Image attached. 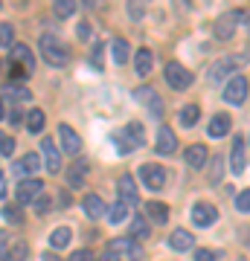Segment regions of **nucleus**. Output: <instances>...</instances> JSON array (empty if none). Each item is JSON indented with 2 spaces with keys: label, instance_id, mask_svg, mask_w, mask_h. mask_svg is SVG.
<instances>
[{
  "label": "nucleus",
  "instance_id": "obj_13",
  "mask_svg": "<svg viewBox=\"0 0 250 261\" xmlns=\"http://www.w3.org/2000/svg\"><path fill=\"white\" fill-rule=\"evenodd\" d=\"M82 209H84V215H87L90 221H99V218H102V215L108 212V209H105V203H102V197L93 195V192L82 197Z\"/></svg>",
  "mask_w": 250,
  "mask_h": 261
},
{
  "label": "nucleus",
  "instance_id": "obj_31",
  "mask_svg": "<svg viewBox=\"0 0 250 261\" xmlns=\"http://www.w3.org/2000/svg\"><path fill=\"white\" fill-rule=\"evenodd\" d=\"M15 47V29L9 23H0V49H12Z\"/></svg>",
  "mask_w": 250,
  "mask_h": 261
},
{
  "label": "nucleus",
  "instance_id": "obj_18",
  "mask_svg": "<svg viewBox=\"0 0 250 261\" xmlns=\"http://www.w3.org/2000/svg\"><path fill=\"white\" fill-rule=\"evenodd\" d=\"M207 148L204 145H189V148L184 151V160H186V166L189 168H204L207 166Z\"/></svg>",
  "mask_w": 250,
  "mask_h": 261
},
{
  "label": "nucleus",
  "instance_id": "obj_25",
  "mask_svg": "<svg viewBox=\"0 0 250 261\" xmlns=\"http://www.w3.org/2000/svg\"><path fill=\"white\" fill-rule=\"evenodd\" d=\"M137 75H148V70H151V64H154V56H151V49H137Z\"/></svg>",
  "mask_w": 250,
  "mask_h": 261
},
{
  "label": "nucleus",
  "instance_id": "obj_16",
  "mask_svg": "<svg viewBox=\"0 0 250 261\" xmlns=\"http://www.w3.org/2000/svg\"><path fill=\"white\" fill-rule=\"evenodd\" d=\"M169 247L175 252H186L195 247V235H189L186 229H175V232L169 235Z\"/></svg>",
  "mask_w": 250,
  "mask_h": 261
},
{
  "label": "nucleus",
  "instance_id": "obj_22",
  "mask_svg": "<svg viewBox=\"0 0 250 261\" xmlns=\"http://www.w3.org/2000/svg\"><path fill=\"white\" fill-rule=\"evenodd\" d=\"M146 212H148V218H151L154 224H166V221H169V206L160 203V200H151V203H146Z\"/></svg>",
  "mask_w": 250,
  "mask_h": 261
},
{
  "label": "nucleus",
  "instance_id": "obj_32",
  "mask_svg": "<svg viewBox=\"0 0 250 261\" xmlns=\"http://www.w3.org/2000/svg\"><path fill=\"white\" fill-rule=\"evenodd\" d=\"M3 218L12 221V224H24V215H20V206L18 203H6V206H3Z\"/></svg>",
  "mask_w": 250,
  "mask_h": 261
},
{
  "label": "nucleus",
  "instance_id": "obj_20",
  "mask_svg": "<svg viewBox=\"0 0 250 261\" xmlns=\"http://www.w3.org/2000/svg\"><path fill=\"white\" fill-rule=\"evenodd\" d=\"M137 99H140V102H146V105H151V116H154V119H160V116H163V105H160L157 93H154L151 87H140Z\"/></svg>",
  "mask_w": 250,
  "mask_h": 261
},
{
  "label": "nucleus",
  "instance_id": "obj_30",
  "mask_svg": "<svg viewBox=\"0 0 250 261\" xmlns=\"http://www.w3.org/2000/svg\"><path fill=\"white\" fill-rule=\"evenodd\" d=\"M76 9H79V3H73V0H56V3H53L56 18H70Z\"/></svg>",
  "mask_w": 250,
  "mask_h": 261
},
{
  "label": "nucleus",
  "instance_id": "obj_35",
  "mask_svg": "<svg viewBox=\"0 0 250 261\" xmlns=\"http://www.w3.org/2000/svg\"><path fill=\"white\" fill-rule=\"evenodd\" d=\"M236 209L239 212H250V189H241L236 195Z\"/></svg>",
  "mask_w": 250,
  "mask_h": 261
},
{
  "label": "nucleus",
  "instance_id": "obj_26",
  "mask_svg": "<svg viewBox=\"0 0 250 261\" xmlns=\"http://www.w3.org/2000/svg\"><path fill=\"white\" fill-rule=\"evenodd\" d=\"M198 116H201V108L198 105H184L180 108V125L184 128H192L195 122H198Z\"/></svg>",
  "mask_w": 250,
  "mask_h": 261
},
{
  "label": "nucleus",
  "instance_id": "obj_4",
  "mask_svg": "<svg viewBox=\"0 0 250 261\" xmlns=\"http://www.w3.org/2000/svg\"><path fill=\"white\" fill-rule=\"evenodd\" d=\"M41 195H44V183H41L38 177H24L18 183V189H15V200H18V206H32Z\"/></svg>",
  "mask_w": 250,
  "mask_h": 261
},
{
  "label": "nucleus",
  "instance_id": "obj_41",
  "mask_svg": "<svg viewBox=\"0 0 250 261\" xmlns=\"http://www.w3.org/2000/svg\"><path fill=\"white\" fill-rule=\"evenodd\" d=\"M6 90H9V96H12V99H15V102H20V99H27V90H24V87H12V84H9V87H6Z\"/></svg>",
  "mask_w": 250,
  "mask_h": 261
},
{
  "label": "nucleus",
  "instance_id": "obj_12",
  "mask_svg": "<svg viewBox=\"0 0 250 261\" xmlns=\"http://www.w3.org/2000/svg\"><path fill=\"white\" fill-rule=\"evenodd\" d=\"M9 58L12 61H20V67H24L27 73L35 70V56H32V49H29L27 44H15V47L9 49Z\"/></svg>",
  "mask_w": 250,
  "mask_h": 261
},
{
  "label": "nucleus",
  "instance_id": "obj_11",
  "mask_svg": "<svg viewBox=\"0 0 250 261\" xmlns=\"http://www.w3.org/2000/svg\"><path fill=\"white\" fill-rule=\"evenodd\" d=\"M58 137H61V148H64L67 154H79V151H82V137H79L70 125H58Z\"/></svg>",
  "mask_w": 250,
  "mask_h": 261
},
{
  "label": "nucleus",
  "instance_id": "obj_5",
  "mask_svg": "<svg viewBox=\"0 0 250 261\" xmlns=\"http://www.w3.org/2000/svg\"><path fill=\"white\" fill-rule=\"evenodd\" d=\"M241 20H244V12H239V9L224 12L221 18L215 20V38H221V41H230V38L236 35V29L241 27Z\"/></svg>",
  "mask_w": 250,
  "mask_h": 261
},
{
  "label": "nucleus",
  "instance_id": "obj_43",
  "mask_svg": "<svg viewBox=\"0 0 250 261\" xmlns=\"http://www.w3.org/2000/svg\"><path fill=\"white\" fill-rule=\"evenodd\" d=\"M76 35L82 38V41L84 38H90V23H79V27H76Z\"/></svg>",
  "mask_w": 250,
  "mask_h": 261
},
{
  "label": "nucleus",
  "instance_id": "obj_15",
  "mask_svg": "<svg viewBox=\"0 0 250 261\" xmlns=\"http://www.w3.org/2000/svg\"><path fill=\"white\" fill-rule=\"evenodd\" d=\"M117 189H120L122 203H128V206L137 203V186H134V177H131V174H122V177L117 180Z\"/></svg>",
  "mask_w": 250,
  "mask_h": 261
},
{
  "label": "nucleus",
  "instance_id": "obj_34",
  "mask_svg": "<svg viewBox=\"0 0 250 261\" xmlns=\"http://www.w3.org/2000/svg\"><path fill=\"white\" fill-rule=\"evenodd\" d=\"M84 171H87V168L82 166V163H76L73 168H70V171H67V180H70V186H82V180H84Z\"/></svg>",
  "mask_w": 250,
  "mask_h": 261
},
{
  "label": "nucleus",
  "instance_id": "obj_14",
  "mask_svg": "<svg viewBox=\"0 0 250 261\" xmlns=\"http://www.w3.org/2000/svg\"><path fill=\"white\" fill-rule=\"evenodd\" d=\"M157 154H172V151L177 148V137H175V130L172 128H166V125H160V130H157Z\"/></svg>",
  "mask_w": 250,
  "mask_h": 261
},
{
  "label": "nucleus",
  "instance_id": "obj_8",
  "mask_svg": "<svg viewBox=\"0 0 250 261\" xmlns=\"http://www.w3.org/2000/svg\"><path fill=\"white\" fill-rule=\"evenodd\" d=\"M247 99V79L244 75H233L227 87H224V102L227 105H241Z\"/></svg>",
  "mask_w": 250,
  "mask_h": 261
},
{
  "label": "nucleus",
  "instance_id": "obj_7",
  "mask_svg": "<svg viewBox=\"0 0 250 261\" xmlns=\"http://www.w3.org/2000/svg\"><path fill=\"white\" fill-rule=\"evenodd\" d=\"M166 82H169V87H172V90H186V87L192 84V73H189L184 64L169 61V64H166Z\"/></svg>",
  "mask_w": 250,
  "mask_h": 261
},
{
  "label": "nucleus",
  "instance_id": "obj_21",
  "mask_svg": "<svg viewBox=\"0 0 250 261\" xmlns=\"http://www.w3.org/2000/svg\"><path fill=\"white\" fill-rule=\"evenodd\" d=\"M38 168H41V160H38L35 151H29V154H24V157H20V163L15 166V171H18V174H32V177H35Z\"/></svg>",
  "mask_w": 250,
  "mask_h": 261
},
{
  "label": "nucleus",
  "instance_id": "obj_9",
  "mask_svg": "<svg viewBox=\"0 0 250 261\" xmlns=\"http://www.w3.org/2000/svg\"><path fill=\"white\" fill-rule=\"evenodd\" d=\"M189 218H192V224L195 226H213L215 221H218V209H215L213 203H195L192 206V212H189Z\"/></svg>",
  "mask_w": 250,
  "mask_h": 261
},
{
  "label": "nucleus",
  "instance_id": "obj_44",
  "mask_svg": "<svg viewBox=\"0 0 250 261\" xmlns=\"http://www.w3.org/2000/svg\"><path fill=\"white\" fill-rule=\"evenodd\" d=\"M96 261H122V255H117V252H111V250H105L102 258H96Z\"/></svg>",
  "mask_w": 250,
  "mask_h": 261
},
{
  "label": "nucleus",
  "instance_id": "obj_10",
  "mask_svg": "<svg viewBox=\"0 0 250 261\" xmlns=\"http://www.w3.org/2000/svg\"><path fill=\"white\" fill-rule=\"evenodd\" d=\"M41 151H44V168L47 171H61V151H58L56 140H50V137H44L41 140Z\"/></svg>",
  "mask_w": 250,
  "mask_h": 261
},
{
  "label": "nucleus",
  "instance_id": "obj_24",
  "mask_svg": "<svg viewBox=\"0 0 250 261\" xmlns=\"http://www.w3.org/2000/svg\"><path fill=\"white\" fill-rule=\"evenodd\" d=\"M70 238H73V232H70L67 226H58V229H53V235H50V247H53V250H64L67 244H70Z\"/></svg>",
  "mask_w": 250,
  "mask_h": 261
},
{
  "label": "nucleus",
  "instance_id": "obj_28",
  "mask_svg": "<svg viewBox=\"0 0 250 261\" xmlns=\"http://www.w3.org/2000/svg\"><path fill=\"white\" fill-rule=\"evenodd\" d=\"M131 238H134V241L148 238V221L143 215H134V221H131Z\"/></svg>",
  "mask_w": 250,
  "mask_h": 261
},
{
  "label": "nucleus",
  "instance_id": "obj_40",
  "mask_svg": "<svg viewBox=\"0 0 250 261\" xmlns=\"http://www.w3.org/2000/svg\"><path fill=\"white\" fill-rule=\"evenodd\" d=\"M195 261H215V252L201 247V250H195Z\"/></svg>",
  "mask_w": 250,
  "mask_h": 261
},
{
  "label": "nucleus",
  "instance_id": "obj_39",
  "mask_svg": "<svg viewBox=\"0 0 250 261\" xmlns=\"http://www.w3.org/2000/svg\"><path fill=\"white\" fill-rule=\"evenodd\" d=\"M67 261H96V258H93V252H90V250H76Z\"/></svg>",
  "mask_w": 250,
  "mask_h": 261
},
{
  "label": "nucleus",
  "instance_id": "obj_42",
  "mask_svg": "<svg viewBox=\"0 0 250 261\" xmlns=\"http://www.w3.org/2000/svg\"><path fill=\"white\" fill-rule=\"evenodd\" d=\"M32 206H35V209H38V215H44L47 209H50V200H47V197L41 195V197H38V200H35V203H32Z\"/></svg>",
  "mask_w": 250,
  "mask_h": 261
},
{
  "label": "nucleus",
  "instance_id": "obj_51",
  "mask_svg": "<svg viewBox=\"0 0 250 261\" xmlns=\"http://www.w3.org/2000/svg\"><path fill=\"white\" fill-rule=\"evenodd\" d=\"M0 67H3V61H0Z\"/></svg>",
  "mask_w": 250,
  "mask_h": 261
},
{
  "label": "nucleus",
  "instance_id": "obj_37",
  "mask_svg": "<svg viewBox=\"0 0 250 261\" xmlns=\"http://www.w3.org/2000/svg\"><path fill=\"white\" fill-rule=\"evenodd\" d=\"M125 255H128V261H143V258H146V250H143L137 241H131V247H128Z\"/></svg>",
  "mask_w": 250,
  "mask_h": 261
},
{
  "label": "nucleus",
  "instance_id": "obj_29",
  "mask_svg": "<svg viewBox=\"0 0 250 261\" xmlns=\"http://www.w3.org/2000/svg\"><path fill=\"white\" fill-rule=\"evenodd\" d=\"M128 209H131L128 203L117 200V203H113L111 209H108V221H111V224H122V221H125V215H128Z\"/></svg>",
  "mask_w": 250,
  "mask_h": 261
},
{
  "label": "nucleus",
  "instance_id": "obj_45",
  "mask_svg": "<svg viewBox=\"0 0 250 261\" xmlns=\"http://www.w3.org/2000/svg\"><path fill=\"white\" fill-rule=\"evenodd\" d=\"M6 195V174H3V171H0V197Z\"/></svg>",
  "mask_w": 250,
  "mask_h": 261
},
{
  "label": "nucleus",
  "instance_id": "obj_27",
  "mask_svg": "<svg viewBox=\"0 0 250 261\" xmlns=\"http://www.w3.org/2000/svg\"><path fill=\"white\" fill-rule=\"evenodd\" d=\"M111 53H113V61H117L120 67L128 61V44H125L122 38H113L111 41Z\"/></svg>",
  "mask_w": 250,
  "mask_h": 261
},
{
  "label": "nucleus",
  "instance_id": "obj_2",
  "mask_svg": "<svg viewBox=\"0 0 250 261\" xmlns=\"http://www.w3.org/2000/svg\"><path fill=\"white\" fill-rule=\"evenodd\" d=\"M244 64H247V53H230V56H221L213 64V70H210V79H213V82H224L227 75L239 73Z\"/></svg>",
  "mask_w": 250,
  "mask_h": 261
},
{
  "label": "nucleus",
  "instance_id": "obj_23",
  "mask_svg": "<svg viewBox=\"0 0 250 261\" xmlns=\"http://www.w3.org/2000/svg\"><path fill=\"white\" fill-rule=\"evenodd\" d=\"M44 122H47V116H44V111H41V108H32V111L27 113L29 134H41V130H44Z\"/></svg>",
  "mask_w": 250,
  "mask_h": 261
},
{
  "label": "nucleus",
  "instance_id": "obj_33",
  "mask_svg": "<svg viewBox=\"0 0 250 261\" xmlns=\"http://www.w3.org/2000/svg\"><path fill=\"white\" fill-rule=\"evenodd\" d=\"M27 255H29V250L24 241H15L9 247V261H27Z\"/></svg>",
  "mask_w": 250,
  "mask_h": 261
},
{
  "label": "nucleus",
  "instance_id": "obj_38",
  "mask_svg": "<svg viewBox=\"0 0 250 261\" xmlns=\"http://www.w3.org/2000/svg\"><path fill=\"white\" fill-rule=\"evenodd\" d=\"M0 261H9V238H6V232H0Z\"/></svg>",
  "mask_w": 250,
  "mask_h": 261
},
{
  "label": "nucleus",
  "instance_id": "obj_48",
  "mask_svg": "<svg viewBox=\"0 0 250 261\" xmlns=\"http://www.w3.org/2000/svg\"><path fill=\"white\" fill-rule=\"evenodd\" d=\"M9 122H12V125H18V122H20V111H12V119Z\"/></svg>",
  "mask_w": 250,
  "mask_h": 261
},
{
  "label": "nucleus",
  "instance_id": "obj_17",
  "mask_svg": "<svg viewBox=\"0 0 250 261\" xmlns=\"http://www.w3.org/2000/svg\"><path fill=\"white\" fill-rule=\"evenodd\" d=\"M233 128V119L227 116V113H215L213 122H210V137L213 140H221V137H227Z\"/></svg>",
  "mask_w": 250,
  "mask_h": 261
},
{
  "label": "nucleus",
  "instance_id": "obj_19",
  "mask_svg": "<svg viewBox=\"0 0 250 261\" xmlns=\"http://www.w3.org/2000/svg\"><path fill=\"white\" fill-rule=\"evenodd\" d=\"M244 157H247V154H244V140L236 137V140H233V151H230V168L236 174L244 171Z\"/></svg>",
  "mask_w": 250,
  "mask_h": 261
},
{
  "label": "nucleus",
  "instance_id": "obj_47",
  "mask_svg": "<svg viewBox=\"0 0 250 261\" xmlns=\"http://www.w3.org/2000/svg\"><path fill=\"white\" fill-rule=\"evenodd\" d=\"M41 258H44V261H61V258H58V255H56V252H44Z\"/></svg>",
  "mask_w": 250,
  "mask_h": 261
},
{
  "label": "nucleus",
  "instance_id": "obj_3",
  "mask_svg": "<svg viewBox=\"0 0 250 261\" xmlns=\"http://www.w3.org/2000/svg\"><path fill=\"white\" fill-rule=\"evenodd\" d=\"M117 140H120V151L122 154H128V151L140 148L143 142H146V134H143V122H128L125 128L117 134Z\"/></svg>",
  "mask_w": 250,
  "mask_h": 261
},
{
  "label": "nucleus",
  "instance_id": "obj_1",
  "mask_svg": "<svg viewBox=\"0 0 250 261\" xmlns=\"http://www.w3.org/2000/svg\"><path fill=\"white\" fill-rule=\"evenodd\" d=\"M38 49H41V56H44L47 64H53V67H64L67 61H70V53H67V47L58 41V38H53V35H41V41H38Z\"/></svg>",
  "mask_w": 250,
  "mask_h": 261
},
{
  "label": "nucleus",
  "instance_id": "obj_36",
  "mask_svg": "<svg viewBox=\"0 0 250 261\" xmlns=\"http://www.w3.org/2000/svg\"><path fill=\"white\" fill-rule=\"evenodd\" d=\"M12 151H15V140L6 137V134H0V154L3 157H12Z\"/></svg>",
  "mask_w": 250,
  "mask_h": 261
},
{
  "label": "nucleus",
  "instance_id": "obj_6",
  "mask_svg": "<svg viewBox=\"0 0 250 261\" xmlns=\"http://www.w3.org/2000/svg\"><path fill=\"white\" fill-rule=\"evenodd\" d=\"M140 180H143L148 189L160 192V189L166 186V168L157 166V163H143V166H140Z\"/></svg>",
  "mask_w": 250,
  "mask_h": 261
},
{
  "label": "nucleus",
  "instance_id": "obj_46",
  "mask_svg": "<svg viewBox=\"0 0 250 261\" xmlns=\"http://www.w3.org/2000/svg\"><path fill=\"white\" fill-rule=\"evenodd\" d=\"M131 15H134V18H140V15H143V6H140V3H134V6H131Z\"/></svg>",
  "mask_w": 250,
  "mask_h": 261
},
{
  "label": "nucleus",
  "instance_id": "obj_49",
  "mask_svg": "<svg viewBox=\"0 0 250 261\" xmlns=\"http://www.w3.org/2000/svg\"><path fill=\"white\" fill-rule=\"evenodd\" d=\"M0 122H3V99H0Z\"/></svg>",
  "mask_w": 250,
  "mask_h": 261
},
{
  "label": "nucleus",
  "instance_id": "obj_50",
  "mask_svg": "<svg viewBox=\"0 0 250 261\" xmlns=\"http://www.w3.org/2000/svg\"><path fill=\"white\" fill-rule=\"evenodd\" d=\"M247 35H250V18H247Z\"/></svg>",
  "mask_w": 250,
  "mask_h": 261
}]
</instances>
